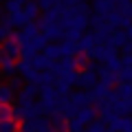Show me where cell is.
<instances>
[{
	"label": "cell",
	"mask_w": 132,
	"mask_h": 132,
	"mask_svg": "<svg viewBox=\"0 0 132 132\" xmlns=\"http://www.w3.org/2000/svg\"><path fill=\"white\" fill-rule=\"evenodd\" d=\"M95 119V110L93 108H84L79 110L77 114H73L68 121H66V126H68V132H81L86 126H90Z\"/></svg>",
	"instance_id": "6da1fadb"
},
{
	"label": "cell",
	"mask_w": 132,
	"mask_h": 132,
	"mask_svg": "<svg viewBox=\"0 0 132 132\" xmlns=\"http://www.w3.org/2000/svg\"><path fill=\"white\" fill-rule=\"evenodd\" d=\"M13 119H15V108L11 104H2L0 101V121H13Z\"/></svg>",
	"instance_id": "7a4b0ae2"
},
{
	"label": "cell",
	"mask_w": 132,
	"mask_h": 132,
	"mask_svg": "<svg viewBox=\"0 0 132 132\" xmlns=\"http://www.w3.org/2000/svg\"><path fill=\"white\" fill-rule=\"evenodd\" d=\"M0 101H2V104H11V101H13V86L0 84Z\"/></svg>",
	"instance_id": "3957f363"
},
{
	"label": "cell",
	"mask_w": 132,
	"mask_h": 132,
	"mask_svg": "<svg viewBox=\"0 0 132 132\" xmlns=\"http://www.w3.org/2000/svg\"><path fill=\"white\" fill-rule=\"evenodd\" d=\"M0 71L5 73V75H11V73L18 71V62L7 60V57H0Z\"/></svg>",
	"instance_id": "277c9868"
},
{
	"label": "cell",
	"mask_w": 132,
	"mask_h": 132,
	"mask_svg": "<svg viewBox=\"0 0 132 132\" xmlns=\"http://www.w3.org/2000/svg\"><path fill=\"white\" fill-rule=\"evenodd\" d=\"M0 132H20V123L15 121H0Z\"/></svg>",
	"instance_id": "5b68a950"
},
{
	"label": "cell",
	"mask_w": 132,
	"mask_h": 132,
	"mask_svg": "<svg viewBox=\"0 0 132 132\" xmlns=\"http://www.w3.org/2000/svg\"><path fill=\"white\" fill-rule=\"evenodd\" d=\"M117 95L121 99H132V84H128V81H121V86H119Z\"/></svg>",
	"instance_id": "8992f818"
},
{
	"label": "cell",
	"mask_w": 132,
	"mask_h": 132,
	"mask_svg": "<svg viewBox=\"0 0 132 132\" xmlns=\"http://www.w3.org/2000/svg\"><path fill=\"white\" fill-rule=\"evenodd\" d=\"M81 132H106V126H104V121H93L90 126H86Z\"/></svg>",
	"instance_id": "52a82bcc"
},
{
	"label": "cell",
	"mask_w": 132,
	"mask_h": 132,
	"mask_svg": "<svg viewBox=\"0 0 132 132\" xmlns=\"http://www.w3.org/2000/svg\"><path fill=\"white\" fill-rule=\"evenodd\" d=\"M75 2H77V0H62V5H64V7H73Z\"/></svg>",
	"instance_id": "ba28073f"
},
{
	"label": "cell",
	"mask_w": 132,
	"mask_h": 132,
	"mask_svg": "<svg viewBox=\"0 0 132 132\" xmlns=\"http://www.w3.org/2000/svg\"><path fill=\"white\" fill-rule=\"evenodd\" d=\"M106 132H114V130H112V128H110V130H106Z\"/></svg>",
	"instance_id": "9c48e42d"
}]
</instances>
